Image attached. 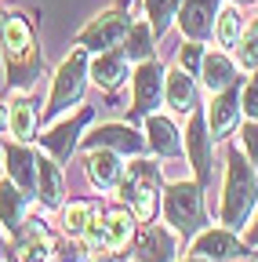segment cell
Wrapping results in <instances>:
<instances>
[{"mask_svg":"<svg viewBox=\"0 0 258 262\" xmlns=\"http://www.w3.org/2000/svg\"><path fill=\"white\" fill-rule=\"evenodd\" d=\"M237 51V66H240V70H258V33L251 29V33H244V37H240V44L233 48Z\"/></svg>","mask_w":258,"mask_h":262,"instance_id":"f1b7e54d","label":"cell"},{"mask_svg":"<svg viewBox=\"0 0 258 262\" xmlns=\"http://www.w3.org/2000/svg\"><path fill=\"white\" fill-rule=\"evenodd\" d=\"M189 251L193 255H200V258H215V262H225V258H244V255H251L247 251V244L237 237V229H229V226H222V229H200L197 237H193V244H189Z\"/></svg>","mask_w":258,"mask_h":262,"instance_id":"30bf717a","label":"cell"},{"mask_svg":"<svg viewBox=\"0 0 258 262\" xmlns=\"http://www.w3.org/2000/svg\"><path fill=\"white\" fill-rule=\"evenodd\" d=\"M55 258L58 262H87V251L77 248V244H58L55 248Z\"/></svg>","mask_w":258,"mask_h":262,"instance_id":"d6a6232c","label":"cell"},{"mask_svg":"<svg viewBox=\"0 0 258 262\" xmlns=\"http://www.w3.org/2000/svg\"><path fill=\"white\" fill-rule=\"evenodd\" d=\"M175 255H178L175 229L149 226V229H142V237L135 241V262H175Z\"/></svg>","mask_w":258,"mask_h":262,"instance_id":"2e32d148","label":"cell"},{"mask_svg":"<svg viewBox=\"0 0 258 262\" xmlns=\"http://www.w3.org/2000/svg\"><path fill=\"white\" fill-rule=\"evenodd\" d=\"M146 135H149L146 142H149V149L156 157H178L185 149V139H182L178 124L171 117H164V113H149L146 117Z\"/></svg>","mask_w":258,"mask_h":262,"instance_id":"9a60e30c","label":"cell"},{"mask_svg":"<svg viewBox=\"0 0 258 262\" xmlns=\"http://www.w3.org/2000/svg\"><path fill=\"white\" fill-rule=\"evenodd\" d=\"M0 51H4V66H8V84L29 88L40 77L37 33H33V26H29V18L22 11L0 15Z\"/></svg>","mask_w":258,"mask_h":262,"instance_id":"6da1fadb","label":"cell"},{"mask_svg":"<svg viewBox=\"0 0 258 262\" xmlns=\"http://www.w3.org/2000/svg\"><path fill=\"white\" fill-rule=\"evenodd\" d=\"M91 117H95V110L87 106V110H80V113H73L69 120H62V124H55L48 135H40V146L58 160V164H66L69 157H73V149H77V142H80V131L91 124Z\"/></svg>","mask_w":258,"mask_h":262,"instance_id":"8fae6325","label":"cell"},{"mask_svg":"<svg viewBox=\"0 0 258 262\" xmlns=\"http://www.w3.org/2000/svg\"><path fill=\"white\" fill-rule=\"evenodd\" d=\"M37 193L44 208H58L62 193H66V175L55 157H37Z\"/></svg>","mask_w":258,"mask_h":262,"instance_id":"44dd1931","label":"cell"},{"mask_svg":"<svg viewBox=\"0 0 258 262\" xmlns=\"http://www.w3.org/2000/svg\"><path fill=\"white\" fill-rule=\"evenodd\" d=\"M11 110V135H15V142H33L37 139V124H40V113H37V106H33V98H18V102H11L8 106Z\"/></svg>","mask_w":258,"mask_h":262,"instance_id":"d4e9b609","label":"cell"},{"mask_svg":"<svg viewBox=\"0 0 258 262\" xmlns=\"http://www.w3.org/2000/svg\"><path fill=\"white\" fill-rule=\"evenodd\" d=\"M225 193H222V226L229 229H244V222H251L254 208H258V179H254V164L247 160V153L240 146L229 149L225 157Z\"/></svg>","mask_w":258,"mask_h":262,"instance_id":"7a4b0ae2","label":"cell"},{"mask_svg":"<svg viewBox=\"0 0 258 262\" xmlns=\"http://www.w3.org/2000/svg\"><path fill=\"white\" fill-rule=\"evenodd\" d=\"M80 146H84V153H87V149H116L120 157H127V153L138 157L149 142H142V135H138L131 124H116V120H109V124L91 127L87 135L80 139Z\"/></svg>","mask_w":258,"mask_h":262,"instance_id":"ba28073f","label":"cell"},{"mask_svg":"<svg viewBox=\"0 0 258 262\" xmlns=\"http://www.w3.org/2000/svg\"><path fill=\"white\" fill-rule=\"evenodd\" d=\"M240 117H244V110H240V80H237L233 88H225V91H218L211 98V106H207L211 135L215 139H229L233 131L240 127Z\"/></svg>","mask_w":258,"mask_h":262,"instance_id":"4fadbf2b","label":"cell"},{"mask_svg":"<svg viewBox=\"0 0 258 262\" xmlns=\"http://www.w3.org/2000/svg\"><path fill=\"white\" fill-rule=\"evenodd\" d=\"M15 255L18 262H55V244L40 219H29L15 229Z\"/></svg>","mask_w":258,"mask_h":262,"instance_id":"5bb4252c","label":"cell"},{"mask_svg":"<svg viewBox=\"0 0 258 262\" xmlns=\"http://www.w3.org/2000/svg\"><path fill=\"white\" fill-rule=\"evenodd\" d=\"M127 58L124 48H109V51H99V58L91 62V80L106 88V91H116L124 80H127Z\"/></svg>","mask_w":258,"mask_h":262,"instance_id":"ffe728a7","label":"cell"},{"mask_svg":"<svg viewBox=\"0 0 258 262\" xmlns=\"http://www.w3.org/2000/svg\"><path fill=\"white\" fill-rule=\"evenodd\" d=\"M95 219H99V204L95 201H69L66 208H62V233H66L69 241L84 237Z\"/></svg>","mask_w":258,"mask_h":262,"instance_id":"cb8c5ba5","label":"cell"},{"mask_svg":"<svg viewBox=\"0 0 258 262\" xmlns=\"http://www.w3.org/2000/svg\"><path fill=\"white\" fill-rule=\"evenodd\" d=\"M204 186L200 182H171L164 189V219L178 237H197L204 229Z\"/></svg>","mask_w":258,"mask_h":262,"instance_id":"277c9868","label":"cell"},{"mask_svg":"<svg viewBox=\"0 0 258 262\" xmlns=\"http://www.w3.org/2000/svg\"><path fill=\"white\" fill-rule=\"evenodd\" d=\"M120 48H124V55L131 58V62L153 58V51H156V33H153L149 18H146V22H131V29H127V37H124Z\"/></svg>","mask_w":258,"mask_h":262,"instance_id":"484cf974","label":"cell"},{"mask_svg":"<svg viewBox=\"0 0 258 262\" xmlns=\"http://www.w3.org/2000/svg\"><path fill=\"white\" fill-rule=\"evenodd\" d=\"M127 29H131V15L127 8H109L102 15H95L80 33H77V48L84 51H109V48H120Z\"/></svg>","mask_w":258,"mask_h":262,"instance_id":"8992f818","label":"cell"},{"mask_svg":"<svg viewBox=\"0 0 258 262\" xmlns=\"http://www.w3.org/2000/svg\"><path fill=\"white\" fill-rule=\"evenodd\" d=\"M8 124H11V110L0 102V131H8Z\"/></svg>","mask_w":258,"mask_h":262,"instance_id":"836d02e7","label":"cell"},{"mask_svg":"<svg viewBox=\"0 0 258 262\" xmlns=\"http://www.w3.org/2000/svg\"><path fill=\"white\" fill-rule=\"evenodd\" d=\"M26 189L8 175V179H0V222H4L11 233L26 222Z\"/></svg>","mask_w":258,"mask_h":262,"instance_id":"7402d4cb","label":"cell"},{"mask_svg":"<svg viewBox=\"0 0 258 262\" xmlns=\"http://www.w3.org/2000/svg\"><path fill=\"white\" fill-rule=\"evenodd\" d=\"M87 179L99 189H113L124 182V164L116 149H87Z\"/></svg>","mask_w":258,"mask_h":262,"instance_id":"d6986e66","label":"cell"},{"mask_svg":"<svg viewBox=\"0 0 258 262\" xmlns=\"http://www.w3.org/2000/svg\"><path fill=\"white\" fill-rule=\"evenodd\" d=\"M178 8H182V0H146V18L156 33V40L168 33V26L178 18Z\"/></svg>","mask_w":258,"mask_h":262,"instance_id":"83f0119b","label":"cell"},{"mask_svg":"<svg viewBox=\"0 0 258 262\" xmlns=\"http://www.w3.org/2000/svg\"><path fill=\"white\" fill-rule=\"evenodd\" d=\"M233 4H258V0H233Z\"/></svg>","mask_w":258,"mask_h":262,"instance_id":"8d00e7d4","label":"cell"},{"mask_svg":"<svg viewBox=\"0 0 258 262\" xmlns=\"http://www.w3.org/2000/svg\"><path fill=\"white\" fill-rule=\"evenodd\" d=\"M247 244H258V208H254V226L247 229Z\"/></svg>","mask_w":258,"mask_h":262,"instance_id":"e575fe53","label":"cell"},{"mask_svg":"<svg viewBox=\"0 0 258 262\" xmlns=\"http://www.w3.org/2000/svg\"><path fill=\"white\" fill-rule=\"evenodd\" d=\"M164 80H168V70L156 58L138 62V70H135V106H131L135 117L156 113V106L164 102Z\"/></svg>","mask_w":258,"mask_h":262,"instance_id":"9c48e42d","label":"cell"},{"mask_svg":"<svg viewBox=\"0 0 258 262\" xmlns=\"http://www.w3.org/2000/svg\"><path fill=\"white\" fill-rule=\"evenodd\" d=\"M182 139H185L189 164H193V171H197V182L207 186L211 182V153H215V135H211V127H207V113L193 110L189 113V124L182 131Z\"/></svg>","mask_w":258,"mask_h":262,"instance_id":"52a82bcc","label":"cell"},{"mask_svg":"<svg viewBox=\"0 0 258 262\" xmlns=\"http://www.w3.org/2000/svg\"><path fill=\"white\" fill-rule=\"evenodd\" d=\"M0 255H4V237H0Z\"/></svg>","mask_w":258,"mask_h":262,"instance_id":"74e56055","label":"cell"},{"mask_svg":"<svg viewBox=\"0 0 258 262\" xmlns=\"http://www.w3.org/2000/svg\"><path fill=\"white\" fill-rule=\"evenodd\" d=\"M8 175H11L26 193H37V153L29 149L26 142L8 146Z\"/></svg>","mask_w":258,"mask_h":262,"instance_id":"603a6c76","label":"cell"},{"mask_svg":"<svg viewBox=\"0 0 258 262\" xmlns=\"http://www.w3.org/2000/svg\"><path fill=\"white\" fill-rule=\"evenodd\" d=\"M164 102L175 110V113H193V110H200L197 102V77L185 73L182 66H175V70H168V80H164Z\"/></svg>","mask_w":258,"mask_h":262,"instance_id":"ac0fdd59","label":"cell"},{"mask_svg":"<svg viewBox=\"0 0 258 262\" xmlns=\"http://www.w3.org/2000/svg\"><path fill=\"white\" fill-rule=\"evenodd\" d=\"M240 37H244V18H240V11H237L233 4L222 8L218 18H215V40H218V48H237Z\"/></svg>","mask_w":258,"mask_h":262,"instance_id":"4316f807","label":"cell"},{"mask_svg":"<svg viewBox=\"0 0 258 262\" xmlns=\"http://www.w3.org/2000/svg\"><path fill=\"white\" fill-rule=\"evenodd\" d=\"M240 110H244L247 120H258V80L254 77L240 88Z\"/></svg>","mask_w":258,"mask_h":262,"instance_id":"1f68e13d","label":"cell"},{"mask_svg":"<svg viewBox=\"0 0 258 262\" xmlns=\"http://www.w3.org/2000/svg\"><path fill=\"white\" fill-rule=\"evenodd\" d=\"M200 80L211 95L233 88L240 80V66L225 55V51H204V62H200Z\"/></svg>","mask_w":258,"mask_h":262,"instance_id":"e0dca14e","label":"cell"},{"mask_svg":"<svg viewBox=\"0 0 258 262\" xmlns=\"http://www.w3.org/2000/svg\"><path fill=\"white\" fill-rule=\"evenodd\" d=\"M251 29H254V33H258V18H254V26H251Z\"/></svg>","mask_w":258,"mask_h":262,"instance_id":"f35d334b","label":"cell"},{"mask_svg":"<svg viewBox=\"0 0 258 262\" xmlns=\"http://www.w3.org/2000/svg\"><path fill=\"white\" fill-rule=\"evenodd\" d=\"M240 149L247 153V160L258 168V120H247L240 131Z\"/></svg>","mask_w":258,"mask_h":262,"instance_id":"4dcf8cb0","label":"cell"},{"mask_svg":"<svg viewBox=\"0 0 258 262\" xmlns=\"http://www.w3.org/2000/svg\"><path fill=\"white\" fill-rule=\"evenodd\" d=\"M185 262H215V258H200V255H193V258H185Z\"/></svg>","mask_w":258,"mask_h":262,"instance_id":"d590c367","label":"cell"},{"mask_svg":"<svg viewBox=\"0 0 258 262\" xmlns=\"http://www.w3.org/2000/svg\"><path fill=\"white\" fill-rule=\"evenodd\" d=\"M91 80V66H87V51L77 48L69 58H62V66L55 70V84H51V95H48V106H44V120L66 113L69 106H77L84 98V88Z\"/></svg>","mask_w":258,"mask_h":262,"instance_id":"3957f363","label":"cell"},{"mask_svg":"<svg viewBox=\"0 0 258 262\" xmlns=\"http://www.w3.org/2000/svg\"><path fill=\"white\" fill-rule=\"evenodd\" d=\"M200 62H204V44L200 40H182V48H178V66L185 73H193V77H200Z\"/></svg>","mask_w":258,"mask_h":262,"instance_id":"f546056e","label":"cell"},{"mask_svg":"<svg viewBox=\"0 0 258 262\" xmlns=\"http://www.w3.org/2000/svg\"><path fill=\"white\" fill-rule=\"evenodd\" d=\"M222 0H182L178 8V26H182V37L189 40H211L215 37V18H218V8Z\"/></svg>","mask_w":258,"mask_h":262,"instance_id":"7c38bea8","label":"cell"},{"mask_svg":"<svg viewBox=\"0 0 258 262\" xmlns=\"http://www.w3.org/2000/svg\"><path fill=\"white\" fill-rule=\"evenodd\" d=\"M120 196L138 222H149L160 208V168L149 160H135L120 182Z\"/></svg>","mask_w":258,"mask_h":262,"instance_id":"5b68a950","label":"cell"}]
</instances>
